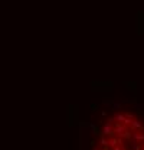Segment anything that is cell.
<instances>
[{"label": "cell", "instance_id": "1", "mask_svg": "<svg viewBox=\"0 0 144 150\" xmlns=\"http://www.w3.org/2000/svg\"><path fill=\"white\" fill-rule=\"evenodd\" d=\"M127 127L130 131H144V120L138 115H134Z\"/></svg>", "mask_w": 144, "mask_h": 150}, {"label": "cell", "instance_id": "2", "mask_svg": "<svg viewBox=\"0 0 144 150\" xmlns=\"http://www.w3.org/2000/svg\"><path fill=\"white\" fill-rule=\"evenodd\" d=\"M112 126H114V120H112V118H109L107 123L104 124V129H102V136H105V137L115 136V134H114V130H112Z\"/></svg>", "mask_w": 144, "mask_h": 150}, {"label": "cell", "instance_id": "3", "mask_svg": "<svg viewBox=\"0 0 144 150\" xmlns=\"http://www.w3.org/2000/svg\"><path fill=\"white\" fill-rule=\"evenodd\" d=\"M131 142L138 143V144H144V131H133Z\"/></svg>", "mask_w": 144, "mask_h": 150}, {"label": "cell", "instance_id": "4", "mask_svg": "<svg viewBox=\"0 0 144 150\" xmlns=\"http://www.w3.org/2000/svg\"><path fill=\"white\" fill-rule=\"evenodd\" d=\"M127 129H128L127 126L121 124V123H117V121H114L112 130H114V134H115V136H118V137H120V136H121V134H123V133H124V131H126Z\"/></svg>", "mask_w": 144, "mask_h": 150}, {"label": "cell", "instance_id": "5", "mask_svg": "<svg viewBox=\"0 0 144 150\" xmlns=\"http://www.w3.org/2000/svg\"><path fill=\"white\" fill-rule=\"evenodd\" d=\"M111 118H112L114 121H117V123H121V124H124V121H126V115H124V112L123 111L115 112ZM124 126H126V124H124Z\"/></svg>", "mask_w": 144, "mask_h": 150}, {"label": "cell", "instance_id": "6", "mask_svg": "<svg viewBox=\"0 0 144 150\" xmlns=\"http://www.w3.org/2000/svg\"><path fill=\"white\" fill-rule=\"evenodd\" d=\"M100 146H101V147H105V146H108V137L102 136V137L100 139Z\"/></svg>", "mask_w": 144, "mask_h": 150}, {"label": "cell", "instance_id": "7", "mask_svg": "<svg viewBox=\"0 0 144 150\" xmlns=\"http://www.w3.org/2000/svg\"><path fill=\"white\" fill-rule=\"evenodd\" d=\"M124 115H126V118H128V120H131L136 114H133V112H124Z\"/></svg>", "mask_w": 144, "mask_h": 150}, {"label": "cell", "instance_id": "8", "mask_svg": "<svg viewBox=\"0 0 144 150\" xmlns=\"http://www.w3.org/2000/svg\"><path fill=\"white\" fill-rule=\"evenodd\" d=\"M101 150H112V149H111V147H108V146H105V147H102Z\"/></svg>", "mask_w": 144, "mask_h": 150}, {"label": "cell", "instance_id": "9", "mask_svg": "<svg viewBox=\"0 0 144 150\" xmlns=\"http://www.w3.org/2000/svg\"><path fill=\"white\" fill-rule=\"evenodd\" d=\"M141 150H144V144H141Z\"/></svg>", "mask_w": 144, "mask_h": 150}]
</instances>
